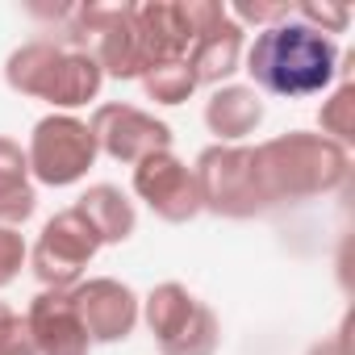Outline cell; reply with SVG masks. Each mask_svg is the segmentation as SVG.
Here are the masks:
<instances>
[{"instance_id": "obj_12", "label": "cell", "mask_w": 355, "mask_h": 355, "mask_svg": "<svg viewBox=\"0 0 355 355\" xmlns=\"http://www.w3.org/2000/svg\"><path fill=\"white\" fill-rule=\"evenodd\" d=\"M259 121H263V96L247 84H226L205 101V125L222 138V146L251 138Z\"/></svg>"}, {"instance_id": "obj_7", "label": "cell", "mask_w": 355, "mask_h": 355, "mask_svg": "<svg viewBox=\"0 0 355 355\" xmlns=\"http://www.w3.org/2000/svg\"><path fill=\"white\" fill-rule=\"evenodd\" d=\"M92 138H96V150H105L109 159L117 163H130L138 167L142 159L159 155V150H171V130L167 121L134 109V105H101L88 121Z\"/></svg>"}, {"instance_id": "obj_13", "label": "cell", "mask_w": 355, "mask_h": 355, "mask_svg": "<svg viewBox=\"0 0 355 355\" xmlns=\"http://www.w3.org/2000/svg\"><path fill=\"white\" fill-rule=\"evenodd\" d=\"M38 205L34 180H30V159L26 150L0 134V226H21Z\"/></svg>"}, {"instance_id": "obj_17", "label": "cell", "mask_w": 355, "mask_h": 355, "mask_svg": "<svg viewBox=\"0 0 355 355\" xmlns=\"http://www.w3.org/2000/svg\"><path fill=\"white\" fill-rule=\"evenodd\" d=\"M0 355H38L30 322L21 313H13L5 301H0Z\"/></svg>"}, {"instance_id": "obj_14", "label": "cell", "mask_w": 355, "mask_h": 355, "mask_svg": "<svg viewBox=\"0 0 355 355\" xmlns=\"http://www.w3.org/2000/svg\"><path fill=\"white\" fill-rule=\"evenodd\" d=\"M76 214L96 230L101 247H105V243H125V239L134 234V226H138L134 201H130L121 189H113V184H92V189L76 201Z\"/></svg>"}, {"instance_id": "obj_2", "label": "cell", "mask_w": 355, "mask_h": 355, "mask_svg": "<svg viewBox=\"0 0 355 355\" xmlns=\"http://www.w3.org/2000/svg\"><path fill=\"white\" fill-rule=\"evenodd\" d=\"M247 71L255 80V92L272 96H313L322 92L338 71V46L309 30L305 21H280L255 34V46L247 51Z\"/></svg>"}, {"instance_id": "obj_1", "label": "cell", "mask_w": 355, "mask_h": 355, "mask_svg": "<svg viewBox=\"0 0 355 355\" xmlns=\"http://www.w3.org/2000/svg\"><path fill=\"white\" fill-rule=\"evenodd\" d=\"M347 146L326 134H280L259 146H247V184L255 214L301 205L322 193H334L347 180Z\"/></svg>"}, {"instance_id": "obj_18", "label": "cell", "mask_w": 355, "mask_h": 355, "mask_svg": "<svg viewBox=\"0 0 355 355\" xmlns=\"http://www.w3.org/2000/svg\"><path fill=\"white\" fill-rule=\"evenodd\" d=\"M301 13V21L309 26V30H318V34H343L347 30V21H351V9H343V5H318V0H305V5L297 9Z\"/></svg>"}, {"instance_id": "obj_11", "label": "cell", "mask_w": 355, "mask_h": 355, "mask_svg": "<svg viewBox=\"0 0 355 355\" xmlns=\"http://www.w3.org/2000/svg\"><path fill=\"white\" fill-rule=\"evenodd\" d=\"M239 59H243V26L230 21V13L218 17L214 26H205V30L193 38L189 55H184V63H189L197 88H201V84H222V80H230V76L239 71Z\"/></svg>"}, {"instance_id": "obj_4", "label": "cell", "mask_w": 355, "mask_h": 355, "mask_svg": "<svg viewBox=\"0 0 355 355\" xmlns=\"http://www.w3.org/2000/svg\"><path fill=\"white\" fill-rule=\"evenodd\" d=\"M146 326L159 343V355H218L222 347L218 313L175 280L146 297Z\"/></svg>"}, {"instance_id": "obj_8", "label": "cell", "mask_w": 355, "mask_h": 355, "mask_svg": "<svg viewBox=\"0 0 355 355\" xmlns=\"http://www.w3.org/2000/svg\"><path fill=\"white\" fill-rule=\"evenodd\" d=\"M134 193L155 209V218L163 222H189L201 214V189L197 175L184 159H175L171 150H159L150 159H142L134 167Z\"/></svg>"}, {"instance_id": "obj_9", "label": "cell", "mask_w": 355, "mask_h": 355, "mask_svg": "<svg viewBox=\"0 0 355 355\" xmlns=\"http://www.w3.org/2000/svg\"><path fill=\"white\" fill-rule=\"evenodd\" d=\"M71 305L92 343L130 338V330L138 326V297L121 280H80L71 288Z\"/></svg>"}, {"instance_id": "obj_19", "label": "cell", "mask_w": 355, "mask_h": 355, "mask_svg": "<svg viewBox=\"0 0 355 355\" xmlns=\"http://www.w3.org/2000/svg\"><path fill=\"white\" fill-rule=\"evenodd\" d=\"M26 239L13 226H0V288H9L17 280V272L26 268Z\"/></svg>"}, {"instance_id": "obj_15", "label": "cell", "mask_w": 355, "mask_h": 355, "mask_svg": "<svg viewBox=\"0 0 355 355\" xmlns=\"http://www.w3.org/2000/svg\"><path fill=\"white\" fill-rule=\"evenodd\" d=\"M142 92L155 101V105H184L193 92H197V80L189 71L184 59H175V63H159L142 76Z\"/></svg>"}, {"instance_id": "obj_21", "label": "cell", "mask_w": 355, "mask_h": 355, "mask_svg": "<svg viewBox=\"0 0 355 355\" xmlns=\"http://www.w3.org/2000/svg\"><path fill=\"white\" fill-rule=\"evenodd\" d=\"M309 355H351V351H347V330H338L334 338H326V343H318V347H313Z\"/></svg>"}, {"instance_id": "obj_10", "label": "cell", "mask_w": 355, "mask_h": 355, "mask_svg": "<svg viewBox=\"0 0 355 355\" xmlns=\"http://www.w3.org/2000/svg\"><path fill=\"white\" fill-rule=\"evenodd\" d=\"M30 322V334H34V347L38 355H88L92 351V338L71 305V293H51L42 288L26 313Z\"/></svg>"}, {"instance_id": "obj_6", "label": "cell", "mask_w": 355, "mask_h": 355, "mask_svg": "<svg viewBox=\"0 0 355 355\" xmlns=\"http://www.w3.org/2000/svg\"><path fill=\"white\" fill-rule=\"evenodd\" d=\"M96 251H101L96 230H92V226L76 214V205H71V209L55 214V218L42 226L30 263H34V276L42 280V288H51V293H71Z\"/></svg>"}, {"instance_id": "obj_20", "label": "cell", "mask_w": 355, "mask_h": 355, "mask_svg": "<svg viewBox=\"0 0 355 355\" xmlns=\"http://www.w3.org/2000/svg\"><path fill=\"white\" fill-rule=\"evenodd\" d=\"M226 13H230V21H255V26H263V30L293 17V9L284 5V0H280V5H234V9H226Z\"/></svg>"}, {"instance_id": "obj_16", "label": "cell", "mask_w": 355, "mask_h": 355, "mask_svg": "<svg viewBox=\"0 0 355 355\" xmlns=\"http://www.w3.org/2000/svg\"><path fill=\"white\" fill-rule=\"evenodd\" d=\"M322 130L326 134H334L330 142H351V134H355V92H351V84H343L326 105H322Z\"/></svg>"}, {"instance_id": "obj_5", "label": "cell", "mask_w": 355, "mask_h": 355, "mask_svg": "<svg viewBox=\"0 0 355 355\" xmlns=\"http://www.w3.org/2000/svg\"><path fill=\"white\" fill-rule=\"evenodd\" d=\"M96 138L92 130L71 117V113H51L34 125V138H30V175L51 189H67L76 180H84L88 167L96 163Z\"/></svg>"}, {"instance_id": "obj_3", "label": "cell", "mask_w": 355, "mask_h": 355, "mask_svg": "<svg viewBox=\"0 0 355 355\" xmlns=\"http://www.w3.org/2000/svg\"><path fill=\"white\" fill-rule=\"evenodd\" d=\"M5 80L21 96L51 101L59 109H80V105L96 101L105 71L96 67V59L88 51H76V46L51 42V38H34L9 55Z\"/></svg>"}]
</instances>
